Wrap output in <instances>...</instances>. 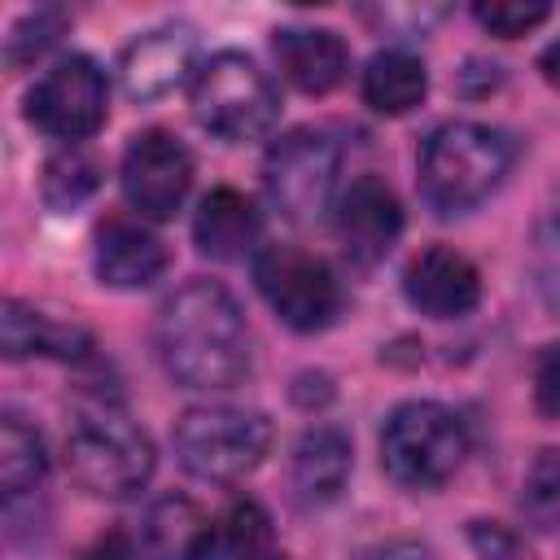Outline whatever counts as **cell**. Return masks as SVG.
I'll list each match as a JSON object with an SVG mask.
<instances>
[{"label":"cell","instance_id":"cell-23","mask_svg":"<svg viewBox=\"0 0 560 560\" xmlns=\"http://www.w3.org/2000/svg\"><path fill=\"white\" fill-rule=\"evenodd\" d=\"M96 179H101V166H96L92 153H83V149H61V153L48 158V166H44V201H48L52 210H74L83 197H92Z\"/></svg>","mask_w":560,"mask_h":560},{"label":"cell","instance_id":"cell-22","mask_svg":"<svg viewBox=\"0 0 560 560\" xmlns=\"http://www.w3.org/2000/svg\"><path fill=\"white\" fill-rule=\"evenodd\" d=\"M267 538H271V521L258 503H232L219 521H214V551L210 560H258L267 556Z\"/></svg>","mask_w":560,"mask_h":560},{"label":"cell","instance_id":"cell-8","mask_svg":"<svg viewBox=\"0 0 560 560\" xmlns=\"http://www.w3.org/2000/svg\"><path fill=\"white\" fill-rule=\"evenodd\" d=\"M337 166H341L337 144L315 127H298L267 149L262 192L289 223H315L332 201Z\"/></svg>","mask_w":560,"mask_h":560},{"label":"cell","instance_id":"cell-1","mask_svg":"<svg viewBox=\"0 0 560 560\" xmlns=\"http://www.w3.org/2000/svg\"><path fill=\"white\" fill-rule=\"evenodd\" d=\"M158 359L188 389H232L249 372V328L214 280H188L158 311Z\"/></svg>","mask_w":560,"mask_h":560},{"label":"cell","instance_id":"cell-31","mask_svg":"<svg viewBox=\"0 0 560 560\" xmlns=\"http://www.w3.org/2000/svg\"><path fill=\"white\" fill-rule=\"evenodd\" d=\"M363 560H433V556L424 547H416V542H385V547L368 551Z\"/></svg>","mask_w":560,"mask_h":560},{"label":"cell","instance_id":"cell-7","mask_svg":"<svg viewBox=\"0 0 560 560\" xmlns=\"http://www.w3.org/2000/svg\"><path fill=\"white\" fill-rule=\"evenodd\" d=\"M254 284L293 332H319L341 315V284L332 267L298 245H262L254 254Z\"/></svg>","mask_w":560,"mask_h":560},{"label":"cell","instance_id":"cell-26","mask_svg":"<svg viewBox=\"0 0 560 560\" xmlns=\"http://www.w3.org/2000/svg\"><path fill=\"white\" fill-rule=\"evenodd\" d=\"M534 276H538L542 298L560 311V197L551 201V210L542 214L534 232Z\"/></svg>","mask_w":560,"mask_h":560},{"label":"cell","instance_id":"cell-19","mask_svg":"<svg viewBox=\"0 0 560 560\" xmlns=\"http://www.w3.org/2000/svg\"><path fill=\"white\" fill-rule=\"evenodd\" d=\"M350 477V442L346 433L319 424L311 433H302L298 451H293V490L302 503H328L341 494Z\"/></svg>","mask_w":560,"mask_h":560},{"label":"cell","instance_id":"cell-29","mask_svg":"<svg viewBox=\"0 0 560 560\" xmlns=\"http://www.w3.org/2000/svg\"><path fill=\"white\" fill-rule=\"evenodd\" d=\"M534 407L542 416L560 420V341L542 346V354L534 363Z\"/></svg>","mask_w":560,"mask_h":560},{"label":"cell","instance_id":"cell-21","mask_svg":"<svg viewBox=\"0 0 560 560\" xmlns=\"http://www.w3.org/2000/svg\"><path fill=\"white\" fill-rule=\"evenodd\" d=\"M44 472H48V455H44L39 433L18 411H4V420H0V486H4V499L31 494L44 481Z\"/></svg>","mask_w":560,"mask_h":560},{"label":"cell","instance_id":"cell-2","mask_svg":"<svg viewBox=\"0 0 560 560\" xmlns=\"http://www.w3.org/2000/svg\"><path fill=\"white\" fill-rule=\"evenodd\" d=\"M516 144L486 122H442L420 149V192L438 214H464L481 206L508 175Z\"/></svg>","mask_w":560,"mask_h":560},{"label":"cell","instance_id":"cell-14","mask_svg":"<svg viewBox=\"0 0 560 560\" xmlns=\"http://www.w3.org/2000/svg\"><path fill=\"white\" fill-rule=\"evenodd\" d=\"M92 262L109 289H149L166 271V245L136 219H105L96 228Z\"/></svg>","mask_w":560,"mask_h":560},{"label":"cell","instance_id":"cell-17","mask_svg":"<svg viewBox=\"0 0 560 560\" xmlns=\"http://www.w3.org/2000/svg\"><path fill=\"white\" fill-rule=\"evenodd\" d=\"M0 350L4 359H26V354H44V359H88L92 350V332L66 319H52L18 298H4L0 306Z\"/></svg>","mask_w":560,"mask_h":560},{"label":"cell","instance_id":"cell-9","mask_svg":"<svg viewBox=\"0 0 560 560\" xmlns=\"http://www.w3.org/2000/svg\"><path fill=\"white\" fill-rule=\"evenodd\" d=\"M26 122L57 140H88L105 122V74L92 57L74 52L52 61L26 92Z\"/></svg>","mask_w":560,"mask_h":560},{"label":"cell","instance_id":"cell-24","mask_svg":"<svg viewBox=\"0 0 560 560\" xmlns=\"http://www.w3.org/2000/svg\"><path fill=\"white\" fill-rule=\"evenodd\" d=\"M521 512L538 529H556L560 525V446L538 451V459L529 464L525 486H521Z\"/></svg>","mask_w":560,"mask_h":560},{"label":"cell","instance_id":"cell-11","mask_svg":"<svg viewBox=\"0 0 560 560\" xmlns=\"http://www.w3.org/2000/svg\"><path fill=\"white\" fill-rule=\"evenodd\" d=\"M402 232V206L376 175H359L337 201V236L354 267H376Z\"/></svg>","mask_w":560,"mask_h":560},{"label":"cell","instance_id":"cell-25","mask_svg":"<svg viewBox=\"0 0 560 560\" xmlns=\"http://www.w3.org/2000/svg\"><path fill=\"white\" fill-rule=\"evenodd\" d=\"M61 26H66V13H61V9H35V13L22 18V22L13 26V35L4 39V61H9V66L35 61L48 44H57Z\"/></svg>","mask_w":560,"mask_h":560},{"label":"cell","instance_id":"cell-18","mask_svg":"<svg viewBox=\"0 0 560 560\" xmlns=\"http://www.w3.org/2000/svg\"><path fill=\"white\" fill-rule=\"evenodd\" d=\"M192 241L210 258H241L258 241V210L245 192L236 188H214L201 197L197 219H192Z\"/></svg>","mask_w":560,"mask_h":560},{"label":"cell","instance_id":"cell-3","mask_svg":"<svg viewBox=\"0 0 560 560\" xmlns=\"http://www.w3.org/2000/svg\"><path fill=\"white\" fill-rule=\"evenodd\" d=\"M70 477L101 499H131L153 477V442L118 402H88L66 429Z\"/></svg>","mask_w":560,"mask_h":560},{"label":"cell","instance_id":"cell-16","mask_svg":"<svg viewBox=\"0 0 560 560\" xmlns=\"http://www.w3.org/2000/svg\"><path fill=\"white\" fill-rule=\"evenodd\" d=\"M144 560H210L214 521L184 494H162L140 525Z\"/></svg>","mask_w":560,"mask_h":560},{"label":"cell","instance_id":"cell-13","mask_svg":"<svg viewBox=\"0 0 560 560\" xmlns=\"http://www.w3.org/2000/svg\"><path fill=\"white\" fill-rule=\"evenodd\" d=\"M197 44H192V31L188 26H158L149 35H140L127 57H122V88L127 96L136 101H149V96H162L171 92L175 83L192 79L201 61H192Z\"/></svg>","mask_w":560,"mask_h":560},{"label":"cell","instance_id":"cell-27","mask_svg":"<svg viewBox=\"0 0 560 560\" xmlns=\"http://www.w3.org/2000/svg\"><path fill=\"white\" fill-rule=\"evenodd\" d=\"M472 18L490 31V35H499V39H516V35H525V31H534L538 22H547L551 18V4H521V0H481V4H472Z\"/></svg>","mask_w":560,"mask_h":560},{"label":"cell","instance_id":"cell-6","mask_svg":"<svg viewBox=\"0 0 560 560\" xmlns=\"http://www.w3.org/2000/svg\"><path fill=\"white\" fill-rule=\"evenodd\" d=\"M271 446V424L241 407H192L175 424V455L201 481H241L262 464Z\"/></svg>","mask_w":560,"mask_h":560},{"label":"cell","instance_id":"cell-10","mask_svg":"<svg viewBox=\"0 0 560 560\" xmlns=\"http://www.w3.org/2000/svg\"><path fill=\"white\" fill-rule=\"evenodd\" d=\"M192 188V153L171 131H136L122 153V197L140 219H171Z\"/></svg>","mask_w":560,"mask_h":560},{"label":"cell","instance_id":"cell-5","mask_svg":"<svg viewBox=\"0 0 560 560\" xmlns=\"http://www.w3.org/2000/svg\"><path fill=\"white\" fill-rule=\"evenodd\" d=\"M468 455L464 420L442 402H402L381 429V468L402 490H438Z\"/></svg>","mask_w":560,"mask_h":560},{"label":"cell","instance_id":"cell-30","mask_svg":"<svg viewBox=\"0 0 560 560\" xmlns=\"http://www.w3.org/2000/svg\"><path fill=\"white\" fill-rule=\"evenodd\" d=\"M83 560H131V547L122 534H105L83 551Z\"/></svg>","mask_w":560,"mask_h":560},{"label":"cell","instance_id":"cell-28","mask_svg":"<svg viewBox=\"0 0 560 560\" xmlns=\"http://www.w3.org/2000/svg\"><path fill=\"white\" fill-rule=\"evenodd\" d=\"M468 542H472V551H477L481 560H534L529 547H525L512 529H503V525H494V521H472V525H468Z\"/></svg>","mask_w":560,"mask_h":560},{"label":"cell","instance_id":"cell-33","mask_svg":"<svg viewBox=\"0 0 560 560\" xmlns=\"http://www.w3.org/2000/svg\"><path fill=\"white\" fill-rule=\"evenodd\" d=\"M258 560H284V556H271V551H267V556H258Z\"/></svg>","mask_w":560,"mask_h":560},{"label":"cell","instance_id":"cell-32","mask_svg":"<svg viewBox=\"0 0 560 560\" xmlns=\"http://www.w3.org/2000/svg\"><path fill=\"white\" fill-rule=\"evenodd\" d=\"M538 70H542V79L560 92V39H551L547 48H542V57H538Z\"/></svg>","mask_w":560,"mask_h":560},{"label":"cell","instance_id":"cell-12","mask_svg":"<svg viewBox=\"0 0 560 560\" xmlns=\"http://www.w3.org/2000/svg\"><path fill=\"white\" fill-rule=\"evenodd\" d=\"M402 293L429 319H459L481 302V276L464 254L446 245H429L407 262Z\"/></svg>","mask_w":560,"mask_h":560},{"label":"cell","instance_id":"cell-15","mask_svg":"<svg viewBox=\"0 0 560 560\" xmlns=\"http://www.w3.org/2000/svg\"><path fill=\"white\" fill-rule=\"evenodd\" d=\"M271 52L280 61V74L306 92V96H324L346 79L350 52L341 44L337 31L324 26H284L271 35Z\"/></svg>","mask_w":560,"mask_h":560},{"label":"cell","instance_id":"cell-20","mask_svg":"<svg viewBox=\"0 0 560 560\" xmlns=\"http://www.w3.org/2000/svg\"><path fill=\"white\" fill-rule=\"evenodd\" d=\"M424 92H429L424 61L416 52H407V48H385L363 70V101L385 118L411 114L424 101Z\"/></svg>","mask_w":560,"mask_h":560},{"label":"cell","instance_id":"cell-4","mask_svg":"<svg viewBox=\"0 0 560 560\" xmlns=\"http://www.w3.org/2000/svg\"><path fill=\"white\" fill-rule=\"evenodd\" d=\"M188 105H192V118L228 144L262 140L280 118L276 83L245 52L206 57L188 79Z\"/></svg>","mask_w":560,"mask_h":560}]
</instances>
